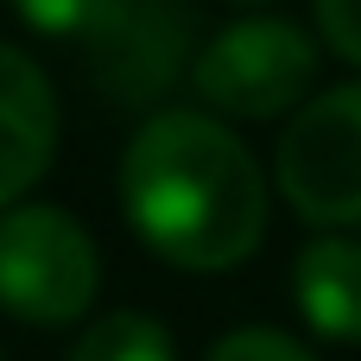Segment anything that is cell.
Here are the masks:
<instances>
[{
	"instance_id": "cell-1",
	"label": "cell",
	"mask_w": 361,
	"mask_h": 361,
	"mask_svg": "<svg viewBox=\"0 0 361 361\" xmlns=\"http://www.w3.org/2000/svg\"><path fill=\"white\" fill-rule=\"evenodd\" d=\"M121 209L159 260L184 273H228L267 235V178L235 127L165 108L127 140Z\"/></svg>"
},
{
	"instance_id": "cell-2",
	"label": "cell",
	"mask_w": 361,
	"mask_h": 361,
	"mask_svg": "<svg viewBox=\"0 0 361 361\" xmlns=\"http://www.w3.org/2000/svg\"><path fill=\"white\" fill-rule=\"evenodd\" d=\"M95 241L51 203H13L0 216V311L19 324L57 330L76 324L95 298Z\"/></svg>"
},
{
	"instance_id": "cell-3",
	"label": "cell",
	"mask_w": 361,
	"mask_h": 361,
	"mask_svg": "<svg viewBox=\"0 0 361 361\" xmlns=\"http://www.w3.org/2000/svg\"><path fill=\"white\" fill-rule=\"evenodd\" d=\"M311 76H317V44L292 19H235L190 63L197 95L216 114H235V121L292 114L305 102Z\"/></svg>"
},
{
	"instance_id": "cell-4",
	"label": "cell",
	"mask_w": 361,
	"mask_h": 361,
	"mask_svg": "<svg viewBox=\"0 0 361 361\" xmlns=\"http://www.w3.org/2000/svg\"><path fill=\"white\" fill-rule=\"evenodd\" d=\"M286 203L317 228H361V82L305 102L273 152Z\"/></svg>"
},
{
	"instance_id": "cell-5",
	"label": "cell",
	"mask_w": 361,
	"mask_h": 361,
	"mask_svg": "<svg viewBox=\"0 0 361 361\" xmlns=\"http://www.w3.org/2000/svg\"><path fill=\"white\" fill-rule=\"evenodd\" d=\"M197 13L190 0H121L114 19L89 38V70L108 102H152L190 63Z\"/></svg>"
},
{
	"instance_id": "cell-6",
	"label": "cell",
	"mask_w": 361,
	"mask_h": 361,
	"mask_svg": "<svg viewBox=\"0 0 361 361\" xmlns=\"http://www.w3.org/2000/svg\"><path fill=\"white\" fill-rule=\"evenodd\" d=\"M51 152H57V95L19 44H0V209H13L44 178Z\"/></svg>"
},
{
	"instance_id": "cell-7",
	"label": "cell",
	"mask_w": 361,
	"mask_h": 361,
	"mask_svg": "<svg viewBox=\"0 0 361 361\" xmlns=\"http://www.w3.org/2000/svg\"><path fill=\"white\" fill-rule=\"evenodd\" d=\"M292 298L298 317L324 343H361V241L324 235L292 260Z\"/></svg>"
},
{
	"instance_id": "cell-8",
	"label": "cell",
	"mask_w": 361,
	"mask_h": 361,
	"mask_svg": "<svg viewBox=\"0 0 361 361\" xmlns=\"http://www.w3.org/2000/svg\"><path fill=\"white\" fill-rule=\"evenodd\" d=\"M70 361H171V336L146 311H114V317L82 330V343L70 349Z\"/></svg>"
},
{
	"instance_id": "cell-9",
	"label": "cell",
	"mask_w": 361,
	"mask_h": 361,
	"mask_svg": "<svg viewBox=\"0 0 361 361\" xmlns=\"http://www.w3.org/2000/svg\"><path fill=\"white\" fill-rule=\"evenodd\" d=\"M114 6L121 0H13V13L32 32H51V38H95L114 19Z\"/></svg>"
},
{
	"instance_id": "cell-10",
	"label": "cell",
	"mask_w": 361,
	"mask_h": 361,
	"mask_svg": "<svg viewBox=\"0 0 361 361\" xmlns=\"http://www.w3.org/2000/svg\"><path fill=\"white\" fill-rule=\"evenodd\" d=\"M209 361H317L305 343H292L286 330H235V336H222Z\"/></svg>"
},
{
	"instance_id": "cell-11",
	"label": "cell",
	"mask_w": 361,
	"mask_h": 361,
	"mask_svg": "<svg viewBox=\"0 0 361 361\" xmlns=\"http://www.w3.org/2000/svg\"><path fill=\"white\" fill-rule=\"evenodd\" d=\"M317 25H324L330 51L361 70V0H317Z\"/></svg>"
},
{
	"instance_id": "cell-12",
	"label": "cell",
	"mask_w": 361,
	"mask_h": 361,
	"mask_svg": "<svg viewBox=\"0 0 361 361\" xmlns=\"http://www.w3.org/2000/svg\"><path fill=\"white\" fill-rule=\"evenodd\" d=\"M247 6H254V0H247Z\"/></svg>"
}]
</instances>
